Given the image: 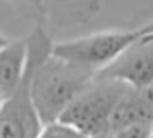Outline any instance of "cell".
<instances>
[{"mask_svg":"<svg viewBox=\"0 0 153 138\" xmlns=\"http://www.w3.org/2000/svg\"><path fill=\"white\" fill-rule=\"evenodd\" d=\"M27 39L29 95L41 125L60 119L71 101L92 82L90 68L51 55V39L38 28Z\"/></svg>","mask_w":153,"mask_h":138,"instance_id":"1","label":"cell"},{"mask_svg":"<svg viewBox=\"0 0 153 138\" xmlns=\"http://www.w3.org/2000/svg\"><path fill=\"white\" fill-rule=\"evenodd\" d=\"M128 89L129 87L119 80L94 77L92 82L63 111L60 121L75 126L87 137L109 133L111 114Z\"/></svg>","mask_w":153,"mask_h":138,"instance_id":"2","label":"cell"},{"mask_svg":"<svg viewBox=\"0 0 153 138\" xmlns=\"http://www.w3.org/2000/svg\"><path fill=\"white\" fill-rule=\"evenodd\" d=\"M148 33H153L152 26H143L136 29H116V31H102V33L88 34L83 38L68 39L63 43L51 46V55L61 60L71 61L76 65L90 68L94 73L109 65L117 55L131 46L136 39Z\"/></svg>","mask_w":153,"mask_h":138,"instance_id":"3","label":"cell"},{"mask_svg":"<svg viewBox=\"0 0 153 138\" xmlns=\"http://www.w3.org/2000/svg\"><path fill=\"white\" fill-rule=\"evenodd\" d=\"M94 77L112 78L133 89L153 85V33H148L128 46L109 65L94 73Z\"/></svg>","mask_w":153,"mask_h":138,"instance_id":"4","label":"cell"},{"mask_svg":"<svg viewBox=\"0 0 153 138\" xmlns=\"http://www.w3.org/2000/svg\"><path fill=\"white\" fill-rule=\"evenodd\" d=\"M29 75L31 60L27 55V66L22 82L0 107V138H36L41 128V121L29 95Z\"/></svg>","mask_w":153,"mask_h":138,"instance_id":"5","label":"cell"},{"mask_svg":"<svg viewBox=\"0 0 153 138\" xmlns=\"http://www.w3.org/2000/svg\"><path fill=\"white\" fill-rule=\"evenodd\" d=\"M140 121H153V89L129 87L117 101L109 119V133Z\"/></svg>","mask_w":153,"mask_h":138,"instance_id":"6","label":"cell"},{"mask_svg":"<svg viewBox=\"0 0 153 138\" xmlns=\"http://www.w3.org/2000/svg\"><path fill=\"white\" fill-rule=\"evenodd\" d=\"M27 66V39H14L0 50V94L4 99L14 94Z\"/></svg>","mask_w":153,"mask_h":138,"instance_id":"7","label":"cell"},{"mask_svg":"<svg viewBox=\"0 0 153 138\" xmlns=\"http://www.w3.org/2000/svg\"><path fill=\"white\" fill-rule=\"evenodd\" d=\"M36 138H87V135L68 123L56 119L41 125Z\"/></svg>","mask_w":153,"mask_h":138,"instance_id":"8","label":"cell"},{"mask_svg":"<svg viewBox=\"0 0 153 138\" xmlns=\"http://www.w3.org/2000/svg\"><path fill=\"white\" fill-rule=\"evenodd\" d=\"M153 137V121H140L119 128L111 133V138H152Z\"/></svg>","mask_w":153,"mask_h":138,"instance_id":"9","label":"cell"},{"mask_svg":"<svg viewBox=\"0 0 153 138\" xmlns=\"http://www.w3.org/2000/svg\"><path fill=\"white\" fill-rule=\"evenodd\" d=\"M9 41H10V39L7 38V36H4V34H0V50H2V48H4V46H5L7 43H9Z\"/></svg>","mask_w":153,"mask_h":138,"instance_id":"10","label":"cell"},{"mask_svg":"<svg viewBox=\"0 0 153 138\" xmlns=\"http://www.w3.org/2000/svg\"><path fill=\"white\" fill-rule=\"evenodd\" d=\"M87 138H111V133H100V135H90Z\"/></svg>","mask_w":153,"mask_h":138,"instance_id":"11","label":"cell"},{"mask_svg":"<svg viewBox=\"0 0 153 138\" xmlns=\"http://www.w3.org/2000/svg\"><path fill=\"white\" fill-rule=\"evenodd\" d=\"M21 2H27V4H41V0H21Z\"/></svg>","mask_w":153,"mask_h":138,"instance_id":"12","label":"cell"},{"mask_svg":"<svg viewBox=\"0 0 153 138\" xmlns=\"http://www.w3.org/2000/svg\"><path fill=\"white\" fill-rule=\"evenodd\" d=\"M4 101H5V99L2 97V94H0V107H2V104H4Z\"/></svg>","mask_w":153,"mask_h":138,"instance_id":"13","label":"cell"},{"mask_svg":"<svg viewBox=\"0 0 153 138\" xmlns=\"http://www.w3.org/2000/svg\"><path fill=\"white\" fill-rule=\"evenodd\" d=\"M56 2H60V0H56Z\"/></svg>","mask_w":153,"mask_h":138,"instance_id":"14","label":"cell"}]
</instances>
